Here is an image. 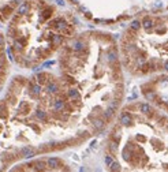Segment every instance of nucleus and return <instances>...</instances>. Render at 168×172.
I'll list each match as a JSON object with an SVG mask.
<instances>
[{"label":"nucleus","mask_w":168,"mask_h":172,"mask_svg":"<svg viewBox=\"0 0 168 172\" xmlns=\"http://www.w3.org/2000/svg\"><path fill=\"white\" fill-rule=\"evenodd\" d=\"M71 49L73 54H78V52H85V49H88V45L83 41V38H75L71 44Z\"/></svg>","instance_id":"1"},{"label":"nucleus","mask_w":168,"mask_h":172,"mask_svg":"<svg viewBox=\"0 0 168 172\" xmlns=\"http://www.w3.org/2000/svg\"><path fill=\"white\" fill-rule=\"evenodd\" d=\"M45 90H47V93H49V94H55L56 96L60 92V85L52 78V79L45 85Z\"/></svg>","instance_id":"2"},{"label":"nucleus","mask_w":168,"mask_h":172,"mask_svg":"<svg viewBox=\"0 0 168 172\" xmlns=\"http://www.w3.org/2000/svg\"><path fill=\"white\" fill-rule=\"evenodd\" d=\"M119 120H120V124L122 126H131L133 124V118H131V115H130L129 112H127V109H124L123 112L120 113V116H119Z\"/></svg>","instance_id":"3"},{"label":"nucleus","mask_w":168,"mask_h":172,"mask_svg":"<svg viewBox=\"0 0 168 172\" xmlns=\"http://www.w3.org/2000/svg\"><path fill=\"white\" fill-rule=\"evenodd\" d=\"M12 12H14V7H12L11 4L4 6L3 8L0 10V14H2V21H7V19L12 15Z\"/></svg>","instance_id":"4"},{"label":"nucleus","mask_w":168,"mask_h":172,"mask_svg":"<svg viewBox=\"0 0 168 172\" xmlns=\"http://www.w3.org/2000/svg\"><path fill=\"white\" fill-rule=\"evenodd\" d=\"M30 7H32V3H27V2H22L21 6H18L17 12H18L19 15H22V17H25V15H29Z\"/></svg>","instance_id":"5"},{"label":"nucleus","mask_w":168,"mask_h":172,"mask_svg":"<svg viewBox=\"0 0 168 172\" xmlns=\"http://www.w3.org/2000/svg\"><path fill=\"white\" fill-rule=\"evenodd\" d=\"M115 112H116L115 108H112V107H109V105H108V108H107V109L101 113V118H103L105 122H111L112 118L115 116Z\"/></svg>","instance_id":"6"},{"label":"nucleus","mask_w":168,"mask_h":172,"mask_svg":"<svg viewBox=\"0 0 168 172\" xmlns=\"http://www.w3.org/2000/svg\"><path fill=\"white\" fill-rule=\"evenodd\" d=\"M19 154H21V157H25V158H30L33 156H36V150L30 146H25L19 150Z\"/></svg>","instance_id":"7"},{"label":"nucleus","mask_w":168,"mask_h":172,"mask_svg":"<svg viewBox=\"0 0 168 172\" xmlns=\"http://www.w3.org/2000/svg\"><path fill=\"white\" fill-rule=\"evenodd\" d=\"M92 126H93V128H95L96 131H101L104 128V126H105V120H104L103 118H97V116H96V118L93 119V122H92Z\"/></svg>","instance_id":"8"},{"label":"nucleus","mask_w":168,"mask_h":172,"mask_svg":"<svg viewBox=\"0 0 168 172\" xmlns=\"http://www.w3.org/2000/svg\"><path fill=\"white\" fill-rule=\"evenodd\" d=\"M109 78L112 82H122L123 75H122V70H111L109 72Z\"/></svg>","instance_id":"9"},{"label":"nucleus","mask_w":168,"mask_h":172,"mask_svg":"<svg viewBox=\"0 0 168 172\" xmlns=\"http://www.w3.org/2000/svg\"><path fill=\"white\" fill-rule=\"evenodd\" d=\"M52 12H53V8L51 6H45L44 8H42V12H41V21L42 22H45V21H48V19H51L52 18Z\"/></svg>","instance_id":"10"},{"label":"nucleus","mask_w":168,"mask_h":172,"mask_svg":"<svg viewBox=\"0 0 168 172\" xmlns=\"http://www.w3.org/2000/svg\"><path fill=\"white\" fill-rule=\"evenodd\" d=\"M36 78H37V83H40V85H47V83L52 79V77H51L48 72H41V74H39Z\"/></svg>","instance_id":"11"},{"label":"nucleus","mask_w":168,"mask_h":172,"mask_svg":"<svg viewBox=\"0 0 168 172\" xmlns=\"http://www.w3.org/2000/svg\"><path fill=\"white\" fill-rule=\"evenodd\" d=\"M67 94H68V97H70V100L77 101V103L81 101V93L78 92L77 89H74V88H70V89L67 90Z\"/></svg>","instance_id":"12"},{"label":"nucleus","mask_w":168,"mask_h":172,"mask_svg":"<svg viewBox=\"0 0 168 172\" xmlns=\"http://www.w3.org/2000/svg\"><path fill=\"white\" fill-rule=\"evenodd\" d=\"M107 62H108L109 64L118 62V52H116V49H114V48L108 49V52H107Z\"/></svg>","instance_id":"13"},{"label":"nucleus","mask_w":168,"mask_h":172,"mask_svg":"<svg viewBox=\"0 0 168 172\" xmlns=\"http://www.w3.org/2000/svg\"><path fill=\"white\" fill-rule=\"evenodd\" d=\"M7 34H8V37L10 38H17L18 36H19V32H18V27H17V25H14V23H11L8 26V29H7Z\"/></svg>","instance_id":"14"},{"label":"nucleus","mask_w":168,"mask_h":172,"mask_svg":"<svg viewBox=\"0 0 168 172\" xmlns=\"http://www.w3.org/2000/svg\"><path fill=\"white\" fill-rule=\"evenodd\" d=\"M34 116L39 119L40 122H42V123H45V122H47V119H48V113L45 112L44 109H41V108H37V109H36Z\"/></svg>","instance_id":"15"},{"label":"nucleus","mask_w":168,"mask_h":172,"mask_svg":"<svg viewBox=\"0 0 168 172\" xmlns=\"http://www.w3.org/2000/svg\"><path fill=\"white\" fill-rule=\"evenodd\" d=\"M8 118V107H7V101H0V119Z\"/></svg>","instance_id":"16"},{"label":"nucleus","mask_w":168,"mask_h":172,"mask_svg":"<svg viewBox=\"0 0 168 172\" xmlns=\"http://www.w3.org/2000/svg\"><path fill=\"white\" fill-rule=\"evenodd\" d=\"M141 26L146 30H151L152 27H153V19H152L149 15L144 17V19H142V22H141Z\"/></svg>","instance_id":"17"},{"label":"nucleus","mask_w":168,"mask_h":172,"mask_svg":"<svg viewBox=\"0 0 168 172\" xmlns=\"http://www.w3.org/2000/svg\"><path fill=\"white\" fill-rule=\"evenodd\" d=\"M47 164H48V167H51V168H59V167L62 165V161H60V158H58V157H49L47 160Z\"/></svg>","instance_id":"18"},{"label":"nucleus","mask_w":168,"mask_h":172,"mask_svg":"<svg viewBox=\"0 0 168 172\" xmlns=\"http://www.w3.org/2000/svg\"><path fill=\"white\" fill-rule=\"evenodd\" d=\"M29 111H30V104L27 101H22L21 104H19V107H18V112L22 113V115H26Z\"/></svg>","instance_id":"19"},{"label":"nucleus","mask_w":168,"mask_h":172,"mask_svg":"<svg viewBox=\"0 0 168 172\" xmlns=\"http://www.w3.org/2000/svg\"><path fill=\"white\" fill-rule=\"evenodd\" d=\"M17 101H18V94H17V93L10 92V90H8V93H7V104L15 105V104H17Z\"/></svg>","instance_id":"20"},{"label":"nucleus","mask_w":168,"mask_h":172,"mask_svg":"<svg viewBox=\"0 0 168 172\" xmlns=\"http://www.w3.org/2000/svg\"><path fill=\"white\" fill-rule=\"evenodd\" d=\"M108 152L111 153V156H115V154H116V152H118V142H116V141L109 140V142H108Z\"/></svg>","instance_id":"21"},{"label":"nucleus","mask_w":168,"mask_h":172,"mask_svg":"<svg viewBox=\"0 0 168 172\" xmlns=\"http://www.w3.org/2000/svg\"><path fill=\"white\" fill-rule=\"evenodd\" d=\"M138 108H139V112L144 113V115H148V113L152 111L151 104H148V103H142V104H138Z\"/></svg>","instance_id":"22"},{"label":"nucleus","mask_w":168,"mask_h":172,"mask_svg":"<svg viewBox=\"0 0 168 172\" xmlns=\"http://www.w3.org/2000/svg\"><path fill=\"white\" fill-rule=\"evenodd\" d=\"M60 33H62L64 37H73L74 36V27L71 26V25H67V26H66Z\"/></svg>","instance_id":"23"},{"label":"nucleus","mask_w":168,"mask_h":172,"mask_svg":"<svg viewBox=\"0 0 168 172\" xmlns=\"http://www.w3.org/2000/svg\"><path fill=\"white\" fill-rule=\"evenodd\" d=\"M144 94L149 101H156L157 100V94L153 92V90H151V92H148L146 90V92H144Z\"/></svg>","instance_id":"24"},{"label":"nucleus","mask_w":168,"mask_h":172,"mask_svg":"<svg viewBox=\"0 0 168 172\" xmlns=\"http://www.w3.org/2000/svg\"><path fill=\"white\" fill-rule=\"evenodd\" d=\"M7 67V57L3 54H0V70H6Z\"/></svg>","instance_id":"25"},{"label":"nucleus","mask_w":168,"mask_h":172,"mask_svg":"<svg viewBox=\"0 0 168 172\" xmlns=\"http://www.w3.org/2000/svg\"><path fill=\"white\" fill-rule=\"evenodd\" d=\"M129 27H130L131 30H134V32L138 33L139 27H141V22H139V21H133V22H131V25H130Z\"/></svg>","instance_id":"26"},{"label":"nucleus","mask_w":168,"mask_h":172,"mask_svg":"<svg viewBox=\"0 0 168 172\" xmlns=\"http://www.w3.org/2000/svg\"><path fill=\"white\" fill-rule=\"evenodd\" d=\"M78 137H79L81 140H88L89 137H90V134H89L88 131H81V133L78 134Z\"/></svg>","instance_id":"27"},{"label":"nucleus","mask_w":168,"mask_h":172,"mask_svg":"<svg viewBox=\"0 0 168 172\" xmlns=\"http://www.w3.org/2000/svg\"><path fill=\"white\" fill-rule=\"evenodd\" d=\"M109 167H111V168H109L111 171H120V165H119L118 163H115V161H112V164Z\"/></svg>","instance_id":"28"},{"label":"nucleus","mask_w":168,"mask_h":172,"mask_svg":"<svg viewBox=\"0 0 168 172\" xmlns=\"http://www.w3.org/2000/svg\"><path fill=\"white\" fill-rule=\"evenodd\" d=\"M10 4H11V6L15 8V7L21 6V4H22V0H12V2H11V3H10Z\"/></svg>","instance_id":"29"},{"label":"nucleus","mask_w":168,"mask_h":172,"mask_svg":"<svg viewBox=\"0 0 168 172\" xmlns=\"http://www.w3.org/2000/svg\"><path fill=\"white\" fill-rule=\"evenodd\" d=\"M112 161H114V160H112V157H111V156H105V164H107V165H111V164H112Z\"/></svg>","instance_id":"30"},{"label":"nucleus","mask_w":168,"mask_h":172,"mask_svg":"<svg viewBox=\"0 0 168 172\" xmlns=\"http://www.w3.org/2000/svg\"><path fill=\"white\" fill-rule=\"evenodd\" d=\"M6 45V40H4L3 34H0V47H4Z\"/></svg>","instance_id":"31"},{"label":"nucleus","mask_w":168,"mask_h":172,"mask_svg":"<svg viewBox=\"0 0 168 172\" xmlns=\"http://www.w3.org/2000/svg\"><path fill=\"white\" fill-rule=\"evenodd\" d=\"M163 68L168 71V60H164V62H163Z\"/></svg>","instance_id":"32"},{"label":"nucleus","mask_w":168,"mask_h":172,"mask_svg":"<svg viewBox=\"0 0 168 172\" xmlns=\"http://www.w3.org/2000/svg\"><path fill=\"white\" fill-rule=\"evenodd\" d=\"M58 3H59V4H64V2H63V0H58Z\"/></svg>","instance_id":"33"},{"label":"nucleus","mask_w":168,"mask_h":172,"mask_svg":"<svg viewBox=\"0 0 168 172\" xmlns=\"http://www.w3.org/2000/svg\"><path fill=\"white\" fill-rule=\"evenodd\" d=\"M0 21H2V14H0Z\"/></svg>","instance_id":"34"},{"label":"nucleus","mask_w":168,"mask_h":172,"mask_svg":"<svg viewBox=\"0 0 168 172\" xmlns=\"http://www.w3.org/2000/svg\"><path fill=\"white\" fill-rule=\"evenodd\" d=\"M167 128H168V123H167Z\"/></svg>","instance_id":"35"}]
</instances>
